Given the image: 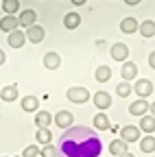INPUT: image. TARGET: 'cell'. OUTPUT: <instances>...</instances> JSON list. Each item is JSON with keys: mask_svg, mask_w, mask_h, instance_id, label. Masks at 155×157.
Masks as SVG:
<instances>
[{"mask_svg": "<svg viewBox=\"0 0 155 157\" xmlns=\"http://www.w3.org/2000/svg\"><path fill=\"white\" fill-rule=\"evenodd\" d=\"M61 157H96L101 153V140L87 127H70L59 140Z\"/></svg>", "mask_w": 155, "mask_h": 157, "instance_id": "obj_1", "label": "cell"}, {"mask_svg": "<svg viewBox=\"0 0 155 157\" xmlns=\"http://www.w3.org/2000/svg\"><path fill=\"white\" fill-rule=\"evenodd\" d=\"M66 96H68V101L70 103H76V105H83V103H87L90 101V92H87V87H70L68 92H66Z\"/></svg>", "mask_w": 155, "mask_h": 157, "instance_id": "obj_2", "label": "cell"}, {"mask_svg": "<svg viewBox=\"0 0 155 157\" xmlns=\"http://www.w3.org/2000/svg\"><path fill=\"white\" fill-rule=\"evenodd\" d=\"M52 122L59 127V129H70L72 124H74V113L72 111H66V109H61V111H57L55 113V118H52Z\"/></svg>", "mask_w": 155, "mask_h": 157, "instance_id": "obj_3", "label": "cell"}, {"mask_svg": "<svg viewBox=\"0 0 155 157\" xmlns=\"http://www.w3.org/2000/svg\"><path fill=\"white\" fill-rule=\"evenodd\" d=\"M140 129L138 127H133V124H127V127H122L120 129V140L122 142H127V144H131V142H140Z\"/></svg>", "mask_w": 155, "mask_h": 157, "instance_id": "obj_4", "label": "cell"}, {"mask_svg": "<svg viewBox=\"0 0 155 157\" xmlns=\"http://www.w3.org/2000/svg\"><path fill=\"white\" fill-rule=\"evenodd\" d=\"M131 87H133V92L138 94L140 98H146V96L153 94V83L149 81V78H138V81H135Z\"/></svg>", "mask_w": 155, "mask_h": 157, "instance_id": "obj_5", "label": "cell"}, {"mask_svg": "<svg viewBox=\"0 0 155 157\" xmlns=\"http://www.w3.org/2000/svg\"><path fill=\"white\" fill-rule=\"evenodd\" d=\"M24 35H26V39H29V42H33V44H40L42 39L46 37V31H44V26H40V24H33V26H29V29L24 31Z\"/></svg>", "mask_w": 155, "mask_h": 157, "instance_id": "obj_6", "label": "cell"}, {"mask_svg": "<svg viewBox=\"0 0 155 157\" xmlns=\"http://www.w3.org/2000/svg\"><path fill=\"white\" fill-rule=\"evenodd\" d=\"M109 55H111L114 61H127V57H129V46L122 44V42H116V44L111 46Z\"/></svg>", "mask_w": 155, "mask_h": 157, "instance_id": "obj_7", "label": "cell"}, {"mask_svg": "<svg viewBox=\"0 0 155 157\" xmlns=\"http://www.w3.org/2000/svg\"><path fill=\"white\" fill-rule=\"evenodd\" d=\"M120 76H122V81L131 83L133 78H138V66H135L133 61H122V68H120Z\"/></svg>", "mask_w": 155, "mask_h": 157, "instance_id": "obj_8", "label": "cell"}, {"mask_svg": "<svg viewBox=\"0 0 155 157\" xmlns=\"http://www.w3.org/2000/svg\"><path fill=\"white\" fill-rule=\"evenodd\" d=\"M24 42H26V35H24V31H20V29L11 31L9 37H7V44H9L11 48H22Z\"/></svg>", "mask_w": 155, "mask_h": 157, "instance_id": "obj_9", "label": "cell"}, {"mask_svg": "<svg viewBox=\"0 0 155 157\" xmlns=\"http://www.w3.org/2000/svg\"><path fill=\"white\" fill-rule=\"evenodd\" d=\"M92 101H94L96 109H101V111H105V109L111 107V96H109L107 92H96V94L92 96Z\"/></svg>", "mask_w": 155, "mask_h": 157, "instance_id": "obj_10", "label": "cell"}, {"mask_svg": "<svg viewBox=\"0 0 155 157\" xmlns=\"http://www.w3.org/2000/svg\"><path fill=\"white\" fill-rule=\"evenodd\" d=\"M35 22H37V13H35L33 9H24L20 15H17V24H20V26H24V29L33 26Z\"/></svg>", "mask_w": 155, "mask_h": 157, "instance_id": "obj_11", "label": "cell"}, {"mask_svg": "<svg viewBox=\"0 0 155 157\" xmlns=\"http://www.w3.org/2000/svg\"><path fill=\"white\" fill-rule=\"evenodd\" d=\"M129 113L131 116H144V113H149V101H146V98H138V101H135V103H131L129 105Z\"/></svg>", "mask_w": 155, "mask_h": 157, "instance_id": "obj_12", "label": "cell"}, {"mask_svg": "<svg viewBox=\"0 0 155 157\" xmlns=\"http://www.w3.org/2000/svg\"><path fill=\"white\" fill-rule=\"evenodd\" d=\"M64 26H66L68 31H74V29H79V26H81V15L76 13V11H70V13H66V15H64Z\"/></svg>", "mask_w": 155, "mask_h": 157, "instance_id": "obj_13", "label": "cell"}, {"mask_svg": "<svg viewBox=\"0 0 155 157\" xmlns=\"http://www.w3.org/2000/svg\"><path fill=\"white\" fill-rule=\"evenodd\" d=\"M20 105H22V109H24V111L35 113V111H40V98H37V96H33V94H31V96H24Z\"/></svg>", "mask_w": 155, "mask_h": 157, "instance_id": "obj_14", "label": "cell"}, {"mask_svg": "<svg viewBox=\"0 0 155 157\" xmlns=\"http://www.w3.org/2000/svg\"><path fill=\"white\" fill-rule=\"evenodd\" d=\"M0 98H2L5 103H13L15 98H17V85H15V83H11V85L0 87Z\"/></svg>", "mask_w": 155, "mask_h": 157, "instance_id": "obj_15", "label": "cell"}, {"mask_svg": "<svg viewBox=\"0 0 155 157\" xmlns=\"http://www.w3.org/2000/svg\"><path fill=\"white\" fill-rule=\"evenodd\" d=\"M140 131H144L146 135H153V131H155V118L151 116V113H144L142 118H140V127H138Z\"/></svg>", "mask_w": 155, "mask_h": 157, "instance_id": "obj_16", "label": "cell"}, {"mask_svg": "<svg viewBox=\"0 0 155 157\" xmlns=\"http://www.w3.org/2000/svg\"><path fill=\"white\" fill-rule=\"evenodd\" d=\"M52 122V116L48 111H35V127L37 129H48Z\"/></svg>", "mask_w": 155, "mask_h": 157, "instance_id": "obj_17", "label": "cell"}, {"mask_svg": "<svg viewBox=\"0 0 155 157\" xmlns=\"http://www.w3.org/2000/svg\"><path fill=\"white\" fill-rule=\"evenodd\" d=\"M44 66L48 68V70H57V68H59L61 66V57L59 55H57V52H46L44 55Z\"/></svg>", "mask_w": 155, "mask_h": 157, "instance_id": "obj_18", "label": "cell"}, {"mask_svg": "<svg viewBox=\"0 0 155 157\" xmlns=\"http://www.w3.org/2000/svg\"><path fill=\"white\" fill-rule=\"evenodd\" d=\"M17 26H20V24H17V17H15V15H5L2 20H0V29H2L5 33H11V31H15Z\"/></svg>", "mask_w": 155, "mask_h": 157, "instance_id": "obj_19", "label": "cell"}, {"mask_svg": "<svg viewBox=\"0 0 155 157\" xmlns=\"http://www.w3.org/2000/svg\"><path fill=\"white\" fill-rule=\"evenodd\" d=\"M94 78L99 83H107L109 78H111V68L109 66H99L96 68V72H94Z\"/></svg>", "mask_w": 155, "mask_h": 157, "instance_id": "obj_20", "label": "cell"}, {"mask_svg": "<svg viewBox=\"0 0 155 157\" xmlns=\"http://www.w3.org/2000/svg\"><path fill=\"white\" fill-rule=\"evenodd\" d=\"M111 124H109V118H107V113H96L94 116V129L96 131H107Z\"/></svg>", "mask_w": 155, "mask_h": 157, "instance_id": "obj_21", "label": "cell"}, {"mask_svg": "<svg viewBox=\"0 0 155 157\" xmlns=\"http://www.w3.org/2000/svg\"><path fill=\"white\" fill-rule=\"evenodd\" d=\"M0 9H2L7 15H15L17 9H20V0H2V2H0Z\"/></svg>", "mask_w": 155, "mask_h": 157, "instance_id": "obj_22", "label": "cell"}, {"mask_svg": "<svg viewBox=\"0 0 155 157\" xmlns=\"http://www.w3.org/2000/svg\"><path fill=\"white\" fill-rule=\"evenodd\" d=\"M138 20L135 17H125V20H120V31L122 33H135L138 31Z\"/></svg>", "mask_w": 155, "mask_h": 157, "instance_id": "obj_23", "label": "cell"}, {"mask_svg": "<svg viewBox=\"0 0 155 157\" xmlns=\"http://www.w3.org/2000/svg\"><path fill=\"white\" fill-rule=\"evenodd\" d=\"M138 31H140L142 37H153L155 35V22H153V20H144V22H140Z\"/></svg>", "mask_w": 155, "mask_h": 157, "instance_id": "obj_24", "label": "cell"}, {"mask_svg": "<svg viewBox=\"0 0 155 157\" xmlns=\"http://www.w3.org/2000/svg\"><path fill=\"white\" fill-rule=\"evenodd\" d=\"M35 140H37V144H42V146L50 144L52 142V131L50 129H40V131L35 133Z\"/></svg>", "mask_w": 155, "mask_h": 157, "instance_id": "obj_25", "label": "cell"}, {"mask_svg": "<svg viewBox=\"0 0 155 157\" xmlns=\"http://www.w3.org/2000/svg\"><path fill=\"white\" fill-rule=\"evenodd\" d=\"M140 148H142V153H155V135L140 137Z\"/></svg>", "mask_w": 155, "mask_h": 157, "instance_id": "obj_26", "label": "cell"}, {"mask_svg": "<svg viewBox=\"0 0 155 157\" xmlns=\"http://www.w3.org/2000/svg\"><path fill=\"white\" fill-rule=\"evenodd\" d=\"M109 153L111 155H122V153H127V142H122V140H114L111 144H109Z\"/></svg>", "mask_w": 155, "mask_h": 157, "instance_id": "obj_27", "label": "cell"}, {"mask_svg": "<svg viewBox=\"0 0 155 157\" xmlns=\"http://www.w3.org/2000/svg\"><path fill=\"white\" fill-rule=\"evenodd\" d=\"M133 92V87H131V83H127V81H120L118 85H116V94H118L120 98H125V96H129Z\"/></svg>", "mask_w": 155, "mask_h": 157, "instance_id": "obj_28", "label": "cell"}, {"mask_svg": "<svg viewBox=\"0 0 155 157\" xmlns=\"http://www.w3.org/2000/svg\"><path fill=\"white\" fill-rule=\"evenodd\" d=\"M40 155H42V157H61L59 148H55L52 144H46V146L40 151Z\"/></svg>", "mask_w": 155, "mask_h": 157, "instance_id": "obj_29", "label": "cell"}, {"mask_svg": "<svg viewBox=\"0 0 155 157\" xmlns=\"http://www.w3.org/2000/svg\"><path fill=\"white\" fill-rule=\"evenodd\" d=\"M40 146H37V144H29L24 151H22V157H37V155H40Z\"/></svg>", "mask_w": 155, "mask_h": 157, "instance_id": "obj_30", "label": "cell"}, {"mask_svg": "<svg viewBox=\"0 0 155 157\" xmlns=\"http://www.w3.org/2000/svg\"><path fill=\"white\" fill-rule=\"evenodd\" d=\"M149 66H151V68L155 70V50H153V52L149 55Z\"/></svg>", "mask_w": 155, "mask_h": 157, "instance_id": "obj_31", "label": "cell"}, {"mask_svg": "<svg viewBox=\"0 0 155 157\" xmlns=\"http://www.w3.org/2000/svg\"><path fill=\"white\" fill-rule=\"evenodd\" d=\"M142 0H125V5H129V7H133V5H140Z\"/></svg>", "mask_w": 155, "mask_h": 157, "instance_id": "obj_32", "label": "cell"}, {"mask_svg": "<svg viewBox=\"0 0 155 157\" xmlns=\"http://www.w3.org/2000/svg\"><path fill=\"white\" fill-rule=\"evenodd\" d=\"M70 2H72L74 7H81V5H85V0H70Z\"/></svg>", "mask_w": 155, "mask_h": 157, "instance_id": "obj_33", "label": "cell"}, {"mask_svg": "<svg viewBox=\"0 0 155 157\" xmlns=\"http://www.w3.org/2000/svg\"><path fill=\"white\" fill-rule=\"evenodd\" d=\"M7 61V55H5V50H0V66H2Z\"/></svg>", "mask_w": 155, "mask_h": 157, "instance_id": "obj_34", "label": "cell"}, {"mask_svg": "<svg viewBox=\"0 0 155 157\" xmlns=\"http://www.w3.org/2000/svg\"><path fill=\"white\" fill-rule=\"evenodd\" d=\"M149 111H151V116L155 118V103H151V105H149Z\"/></svg>", "mask_w": 155, "mask_h": 157, "instance_id": "obj_35", "label": "cell"}, {"mask_svg": "<svg viewBox=\"0 0 155 157\" xmlns=\"http://www.w3.org/2000/svg\"><path fill=\"white\" fill-rule=\"evenodd\" d=\"M118 157H135V155H133V153H129V151H127V153H122V155H118Z\"/></svg>", "mask_w": 155, "mask_h": 157, "instance_id": "obj_36", "label": "cell"}, {"mask_svg": "<svg viewBox=\"0 0 155 157\" xmlns=\"http://www.w3.org/2000/svg\"><path fill=\"white\" fill-rule=\"evenodd\" d=\"M15 157H22V155H15Z\"/></svg>", "mask_w": 155, "mask_h": 157, "instance_id": "obj_37", "label": "cell"}]
</instances>
